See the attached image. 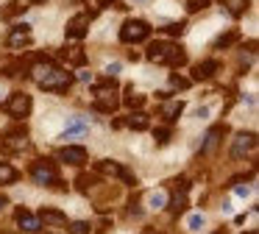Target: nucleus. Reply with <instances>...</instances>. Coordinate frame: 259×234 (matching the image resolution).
I'll return each mask as SVG.
<instances>
[{
	"instance_id": "f257e3e1",
	"label": "nucleus",
	"mask_w": 259,
	"mask_h": 234,
	"mask_svg": "<svg viewBox=\"0 0 259 234\" xmlns=\"http://www.w3.org/2000/svg\"><path fill=\"white\" fill-rule=\"evenodd\" d=\"M148 59L156 61V64H184L187 61V53L181 48H176L173 42H151V48H148Z\"/></svg>"
},
{
	"instance_id": "f03ea898",
	"label": "nucleus",
	"mask_w": 259,
	"mask_h": 234,
	"mask_svg": "<svg viewBox=\"0 0 259 234\" xmlns=\"http://www.w3.org/2000/svg\"><path fill=\"white\" fill-rule=\"evenodd\" d=\"M36 84H39L45 92H64V89H70V84H73V75H70V72H64L62 67L53 64Z\"/></svg>"
},
{
	"instance_id": "7ed1b4c3",
	"label": "nucleus",
	"mask_w": 259,
	"mask_h": 234,
	"mask_svg": "<svg viewBox=\"0 0 259 234\" xmlns=\"http://www.w3.org/2000/svg\"><path fill=\"white\" fill-rule=\"evenodd\" d=\"M31 178H34V184H42V187H45V184H62L59 181V170L51 159L34 162V165H31Z\"/></svg>"
},
{
	"instance_id": "20e7f679",
	"label": "nucleus",
	"mask_w": 259,
	"mask_h": 234,
	"mask_svg": "<svg viewBox=\"0 0 259 234\" xmlns=\"http://www.w3.org/2000/svg\"><path fill=\"white\" fill-rule=\"evenodd\" d=\"M151 36V28H148V22H142V20H125L123 22V28H120V39L123 42H142V39H148Z\"/></svg>"
},
{
	"instance_id": "39448f33",
	"label": "nucleus",
	"mask_w": 259,
	"mask_h": 234,
	"mask_svg": "<svg viewBox=\"0 0 259 234\" xmlns=\"http://www.w3.org/2000/svg\"><path fill=\"white\" fill-rule=\"evenodd\" d=\"M117 103H120V98H117V89H114L112 81H109L106 87H98L95 89V109L98 111H114V109H117Z\"/></svg>"
},
{
	"instance_id": "423d86ee",
	"label": "nucleus",
	"mask_w": 259,
	"mask_h": 234,
	"mask_svg": "<svg viewBox=\"0 0 259 234\" xmlns=\"http://www.w3.org/2000/svg\"><path fill=\"white\" fill-rule=\"evenodd\" d=\"M95 170L101 173V176H109V178H120V181H125V184H137V178L131 176L128 170H125L120 162H112V159H103V162H98L95 165Z\"/></svg>"
},
{
	"instance_id": "0eeeda50",
	"label": "nucleus",
	"mask_w": 259,
	"mask_h": 234,
	"mask_svg": "<svg viewBox=\"0 0 259 234\" xmlns=\"http://www.w3.org/2000/svg\"><path fill=\"white\" fill-rule=\"evenodd\" d=\"M31 95H25V92H14L12 98L3 103V111L6 114H12V117H28V111H31Z\"/></svg>"
},
{
	"instance_id": "6e6552de",
	"label": "nucleus",
	"mask_w": 259,
	"mask_h": 234,
	"mask_svg": "<svg viewBox=\"0 0 259 234\" xmlns=\"http://www.w3.org/2000/svg\"><path fill=\"white\" fill-rule=\"evenodd\" d=\"M253 145H256V137H253L251 131H242V134H237V139H234V145H231V159H242L245 153H251L253 150Z\"/></svg>"
},
{
	"instance_id": "1a4fd4ad",
	"label": "nucleus",
	"mask_w": 259,
	"mask_h": 234,
	"mask_svg": "<svg viewBox=\"0 0 259 234\" xmlns=\"http://www.w3.org/2000/svg\"><path fill=\"white\" fill-rule=\"evenodd\" d=\"M90 28V14H78L67 22V39H84Z\"/></svg>"
},
{
	"instance_id": "9d476101",
	"label": "nucleus",
	"mask_w": 259,
	"mask_h": 234,
	"mask_svg": "<svg viewBox=\"0 0 259 234\" xmlns=\"http://www.w3.org/2000/svg\"><path fill=\"white\" fill-rule=\"evenodd\" d=\"M39 223H45V226H64L67 223V215L59 209H53V206H42L39 209Z\"/></svg>"
},
{
	"instance_id": "9b49d317",
	"label": "nucleus",
	"mask_w": 259,
	"mask_h": 234,
	"mask_svg": "<svg viewBox=\"0 0 259 234\" xmlns=\"http://www.w3.org/2000/svg\"><path fill=\"white\" fill-rule=\"evenodd\" d=\"M0 145H3V150H23L25 145H28V134L25 131H9Z\"/></svg>"
},
{
	"instance_id": "f8f14e48",
	"label": "nucleus",
	"mask_w": 259,
	"mask_h": 234,
	"mask_svg": "<svg viewBox=\"0 0 259 234\" xmlns=\"http://www.w3.org/2000/svg\"><path fill=\"white\" fill-rule=\"evenodd\" d=\"M62 162H67V165H84L87 162V148H81V145H67V148H62Z\"/></svg>"
},
{
	"instance_id": "ddd939ff",
	"label": "nucleus",
	"mask_w": 259,
	"mask_h": 234,
	"mask_svg": "<svg viewBox=\"0 0 259 234\" xmlns=\"http://www.w3.org/2000/svg\"><path fill=\"white\" fill-rule=\"evenodd\" d=\"M226 134V128L223 126H212L206 131V137H203V145H201V153H212L214 148H218V142H220V137Z\"/></svg>"
},
{
	"instance_id": "4468645a",
	"label": "nucleus",
	"mask_w": 259,
	"mask_h": 234,
	"mask_svg": "<svg viewBox=\"0 0 259 234\" xmlns=\"http://www.w3.org/2000/svg\"><path fill=\"white\" fill-rule=\"evenodd\" d=\"M14 217H17V226L23 228V231H39V226H42L39 217H34L28 209H17V215H14Z\"/></svg>"
},
{
	"instance_id": "2eb2a0df",
	"label": "nucleus",
	"mask_w": 259,
	"mask_h": 234,
	"mask_svg": "<svg viewBox=\"0 0 259 234\" xmlns=\"http://www.w3.org/2000/svg\"><path fill=\"white\" fill-rule=\"evenodd\" d=\"M31 42V25H14V31L9 33V48H20V45Z\"/></svg>"
},
{
	"instance_id": "dca6fc26",
	"label": "nucleus",
	"mask_w": 259,
	"mask_h": 234,
	"mask_svg": "<svg viewBox=\"0 0 259 234\" xmlns=\"http://www.w3.org/2000/svg\"><path fill=\"white\" fill-rule=\"evenodd\" d=\"M181 111H184V103H181V100H164L162 109H159V117H164L167 123H173V120H179Z\"/></svg>"
},
{
	"instance_id": "f3484780",
	"label": "nucleus",
	"mask_w": 259,
	"mask_h": 234,
	"mask_svg": "<svg viewBox=\"0 0 259 234\" xmlns=\"http://www.w3.org/2000/svg\"><path fill=\"white\" fill-rule=\"evenodd\" d=\"M84 131H90V123H87L84 117H70L67 126H64V139L78 137V134H84Z\"/></svg>"
},
{
	"instance_id": "a211bd4d",
	"label": "nucleus",
	"mask_w": 259,
	"mask_h": 234,
	"mask_svg": "<svg viewBox=\"0 0 259 234\" xmlns=\"http://www.w3.org/2000/svg\"><path fill=\"white\" fill-rule=\"evenodd\" d=\"M218 70H220L218 61H214V59H206V61H201V64L195 67V78H198V81H206V78H212Z\"/></svg>"
},
{
	"instance_id": "6ab92c4d",
	"label": "nucleus",
	"mask_w": 259,
	"mask_h": 234,
	"mask_svg": "<svg viewBox=\"0 0 259 234\" xmlns=\"http://www.w3.org/2000/svg\"><path fill=\"white\" fill-rule=\"evenodd\" d=\"M125 123H128V126L134 128V131H145V128L151 126V120H148V114H145V111H134V114H131Z\"/></svg>"
},
{
	"instance_id": "aec40b11",
	"label": "nucleus",
	"mask_w": 259,
	"mask_h": 234,
	"mask_svg": "<svg viewBox=\"0 0 259 234\" xmlns=\"http://www.w3.org/2000/svg\"><path fill=\"white\" fill-rule=\"evenodd\" d=\"M64 59H67L73 67H81L87 61V56H84V50H81V48H64Z\"/></svg>"
},
{
	"instance_id": "412c9836",
	"label": "nucleus",
	"mask_w": 259,
	"mask_h": 234,
	"mask_svg": "<svg viewBox=\"0 0 259 234\" xmlns=\"http://www.w3.org/2000/svg\"><path fill=\"white\" fill-rule=\"evenodd\" d=\"M12 181H17V170L6 162H0V184H12Z\"/></svg>"
},
{
	"instance_id": "4be33fe9",
	"label": "nucleus",
	"mask_w": 259,
	"mask_h": 234,
	"mask_svg": "<svg viewBox=\"0 0 259 234\" xmlns=\"http://www.w3.org/2000/svg\"><path fill=\"white\" fill-rule=\"evenodd\" d=\"M148 204H151V209H162V206L167 204V195H164L162 189H156V192L148 195Z\"/></svg>"
},
{
	"instance_id": "5701e85b",
	"label": "nucleus",
	"mask_w": 259,
	"mask_h": 234,
	"mask_svg": "<svg viewBox=\"0 0 259 234\" xmlns=\"http://www.w3.org/2000/svg\"><path fill=\"white\" fill-rule=\"evenodd\" d=\"M184 209H187V195L184 192L173 195V201H170V212H173V215H181Z\"/></svg>"
},
{
	"instance_id": "b1692460",
	"label": "nucleus",
	"mask_w": 259,
	"mask_h": 234,
	"mask_svg": "<svg viewBox=\"0 0 259 234\" xmlns=\"http://www.w3.org/2000/svg\"><path fill=\"white\" fill-rule=\"evenodd\" d=\"M237 39H240V33H237V31H229V33H226V36H218V39H214V48H229V45L231 42H237Z\"/></svg>"
},
{
	"instance_id": "393cba45",
	"label": "nucleus",
	"mask_w": 259,
	"mask_h": 234,
	"mask_svg": "<svg viewBox=\"0 0 259 234\" xmlns=\"http://www.w3.org/2000/svg\"><path fill=\"white\" fill-rule=\"evenodd\" d=\"M125 106H131V109H140L142 103H145V98H142V95H137L134 89H128V95H125Z\"/></svg>"
},
{
	"instance_id": "a878e982",
	"label": "nucleus",
	"mask_w": 259,
	"mask_h": 234,
	"mask_svg": "<svg viewBox=\"0 0 259 234\" xmlns=\"http://www.w3.org/2000/svg\"><path fill=\"white\" fill-rule=\"evenodd\" d=\"M184 28H187L184 22H170V25H164L162 31L167 33V36H181V33H184Z\"/></svg>"
},
{
	"instance_id": "bb28decb",
	"label": "nucleus",
	"mask_w": 259,
	"mask_h": 234,
	"mask_svg": "<svg viewBox=\"0 0 259 234\" xmlns=\"http://www.w3.org/2000/svg\"><path fill=\"white\" fill-rule=\"evenodd\" d=\"M25 9H28V6H23V3H12L9 9H3V11H0V17H14V14H23Z\"/></svg>"
},
{
	"instance_id": "cd10ccee",
	"label": "nucleus",
	"mask_w": 259,
	"mask_h": 234,
	"mask_svg": "<svg viewBox=\"0 0 259 234\" xmlns=\"http://www.w3.org/2000/svg\"><path fill=\"white\" fill-rule=\"evenodd\" d=\"M70 234H90V223H84V220L70 223Z\"/></svg>"
},
{
	"instance_id": "c85d7f7f",
	"label": "nucleus",
	"mask_w": 259,
	"mask_h": 234,
	"mask_svg": "<svg viewBox=\"0 0 259 234\" xmlns=\"http://www.w3.org/2000/svg\"><path fill=\"white\" fill-rule=\"evenodd\" d=\"M92 184H95V176H78V189L81 192H90Z\"/></svg>"
},
{
	"instance_id": "c756f323",
	"label": "nucleus",
	"mask_w": 259,
	"mask_h": 234,
	"mask_svg": "<svg viewBox=\"0 0 259 234\" xmlns=\"http://www.w3.org/2000/svg\"><path fill=\"white\" fill-rule=\"evenodd\" d=\"M229 6H231V9H229L231 14H242V11H245V6H248V3H245V0H229Z\"/></svg>"
},
{
	"instance_id": "7c9ffc66",
	"label": "nucleus",
	"mask_w": 259,
	"mask_h": 234,
	"mask_svg": "<svg viewBox=\"0 0 259 234\" xmlns=\"http://www.w3.org/2000/svg\"><path fill=\"white\" fill-rule=\"evenodd\" d=\"M153 137H156L159 145H164L170 139V128H156V131H153Z\"/></svg>"
},
{
	"instance_id": "2f4dec72",
	"label": "nucleus",
	"mask_w": 259,
	"mask_h": 234,
	"mask_svg": "<svg viewBox=\"0 0 259 234\" xmlns=\"http://www.w3.org/2000/svg\"><path fill=\"white\" fill-rule=\"evenodd\" d=\"M209 6V0H190L187 3V11H201V9H206Z\"/></svg>"
},
{
	"instance_id": "473e14b6",
	"label": "nucleus",
	"mask_w": 259,
	"mask_h": 234,
	"mask_svg": "<svg viewBox=\"0 0 259 234\" xmlns=\"http://www.w3.org/2000/svg\"><path fill=\"white\" fill-rule=\"evenodd\" d=\"M170 84H173V87H179V89L190 87V81H187V78H181V75H170Z\"/></svg>"
},
{
	"instance_id": "72a5a7b5",
	"label": "nucleus",
	"mask_w": 259,
	"mask_h": 234,
	"mask_svg": "<svg viewBox=\"0 0 259 234\" xmlns=\"http://www.w3.org/2000/svg\"><path fill=\"white\" fill-rule=\"evenodd\" d=\"M187 226H190L192 231H198V228L203 226V217H201V215H192V217H190V223H187Z\"/></svg>"
},
{
	"instance_id": "f704fd0d",
	"label": "nucleus",
	"mask_w": 259,
	"mask_h": 234,
	"mask_svg": "<svg viewBox=\"0 0 259 234\" xmlns=\"http://www.w3.org/2000/svg\"><path fill=\"white\" fill-rule=\"evenodd\" d=\"M120 70V64H117V61H114V64H109L106 67V72H109V75H114V72H117Z\"/></svg>"
},
{
	"instance_id": "c9c22d12",
	"label": "nucleus",
	"mask_w": 259,
	"mask_h": 234,
	"mask_svg": "<svg viewBox=\"0 0 259 234\" xmlns=\"http://www.w3.org/2000/svg\"><path fill=\"white\" fill-rule=\"evenodd\" d=\"M98 3H101V6H109V3H114V0H98Z\"/></svg>"
},
{
	"instance_id": "e433bc0d",
	"label": "nucleus",
	"mask_w": 259,
	"mask_h": 234,
	"mask_svg": "<svg viewBox=\"0 0 259 234\" xmlns=\"http://www.w3.org/2000/svg\"><path fill=\"white\" fill-rule=\"evenodd\" d=\"M3 206H6V198H0V209H3Z\"/></svg>"
},
{
	"instance_id": "4c0bfd02",
	"label": "nucleus",
	"mask_w": 259,
	"mask_h": 234,
	"mask_svg": "<svg viewBox=\"0 0 259 234\" xmlns=\"http://www.w3.org/2000/svg\"><path fill=\"white\" fill-rule=\"evenodd\" d=\"M214 234H229V231H226V228H220V231H214Z\"/></svg>"
},
{
	"instance_id": "58836bf2",
	"label": "nucleus",
	"mask_w": 259,
	"mask_h": 234,
	"mask_svg": "<svg viewBox=\"0 0 259 234\" xmlns=\"http://www.w3.org/2000/svg\"><path fill=\"white\" fill-rule=\"evenodd\" d=\"M28 3H45V0H28Z\"/></svg>"
},
{
	"instance_id": "ea45409f",
	"label": "nucleus",
	"mask_w": 259,
	"mask_h": 234,
	"mask_svg": "<svg viewBox=\"0 0 259 234\" xmlns=\"http://www.w3.org/2000/svg\"><path fill=\"white\" fill-rule=\"evenodd\" d=\"M6 234H9V231H6Z\"/></svg>"
}]
</instances>
